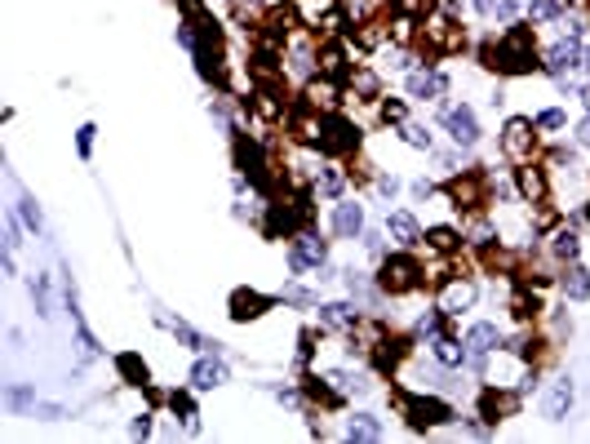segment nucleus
Returning a JSON list of instances; mask_svg holds the SVG:
<instances>
[{"instance_id": "f257e3e1", "label": "nucleus", "mask_w": 590, "mask_h": 444, "mask_svg": "<svg viewBox=\"0 0 590 444\" xmlns=\"http://www.w3.org/2000/svg\"><path fill=\"white\" fill-rule=\"evenodd\" d=\"M480 63L488 71H497V76H528V71H537L542 63H537V36H533V27L511 23L497 40H484Z\"/></svg>"}, {"instance_id": "f03ea898", "label": "nucleus", "mask_w": 590, "mask_h": 444, "mask_svg": "<svg viewBox=\"0 0 590 444\" xmlns=\"http://www.w3.org/2000/svg\"><path fill=\"white\" fill-rule=\"evenodd\" d=\"M378 294H391V298H404V294H417L426 284V267L417 263V253L400 249V253H386L382 267H378Z\"/></svg>"}, {"instance_id": "7ed1b4c3", "label": "nucleus", "mask_w": 590, "mask_h": 444, "mask_svg": "<svg viewBox=\"0 0 590 444\" xmlns=\"http://www.w3.org/2000/svg\"><path fill=\"white\" fill-rule=\"evenodd\" d=\"M444 196L453 201V209H466V213H480L493 196V173L488 170H462L444 182Z\"/></svg>"}, {"instance_id": "20e7f679", "label": "nucleus", "mask_w": 590, "mask_h": 444, "mask_svg": "<svg viewBox=\"0 0 590 444\" xmlns=\"http://www.w3.org/2000/svg\"><path fill=\"white\" fill-rule=\"evenodd\" d=\"M395 405L404 409L413 431H431V427H444L453 422V405L440 396H417V391H395Z\"/></svg>"}, {"instance_id": "39448f33", "label": "nucleus", "mask_w": 590, "mask_h": 444, "mask_svg": "<svg viewBox=\"0 0 590 444\" xmlns=\"http://www.w3.org/2000/svg\"><path fill=\"white\" fill-rule=\"evenodd\" d=\"M315 147L324 151V156H351V151H360V125L342 116V111H324L320 116V138H315Z\"/></svg>"}, {"instance_id": "423d86ee", "label": "nucleus", "mask_w": 590, "mask_h": 444, "mask_svg": "<svg viewBox=\"0 0 590 444\" xmlns=\"http://www.w3.org/2000/svg\"><path fill=\"white\" fill-rule=\"evenodd\" d=\"M236 134V165H240V173L249 178V187H258V191H276V178H271V165H267V156H262V142L258 138L240 134V129H231Z\"/></svg>"}, {"instance_id": "0eeeda50", "label": "nucleus", "mask_w": 590, "mask_h": 444, "mask_svg": "<svg viewBox=\"0 0 590 444\" xmlns=\"http://www.w3.org/2000/svg\"><path fill=\"white\" fill-rule=\"evenodd\" d=\"M324 263H329V240H320L315 232H298L293 244H289V272L307 275V272H320Z\"/></svg>"}, {"instance_id": "6e6552de", "label": "nucleus", "mask_w": 590, "mask_h": 444, "mask_svg": "<svg viewBox=\"0 0 590 444\" xmlns=\"http://www.w3.org/2000/svg\"><path fill=\"white\" fill-rule=\"evenodd\" d=\"M502 151L511 156V160H533V151H537V120H528V116H511L506 120V129H502Z\"/></svg>"}, {"instance_id": "1a4fd4ad", "label": "nucleus", "mask_w": 590, "mask_h": 444, "mask_svg": "<svg viewBox=\"0 0 590 444\" xmlns=\"http://www.w3.org/2000/svg\"><path fill=\"white\" fill-rule=\"evenodd\" d=\"M444 129H449V138L462 147V151H471L480 138H484V129H480V116H475V107H444Z\"/></svg>"}, {"instance_id": "9d476101", "label": "nucleus", "mask_w": 590, "mask_h": 444, "mask_svg": "<svg viewBox=\"0 0 590 444\" xmlns=\"http://www.w3.org/2000/svg\"><path fill=\"white\" fill-rule=\"evenodd\" d=\"M315 320H320V329L351 334V329L364 320V307H360V298H355V303H320V307H315Z\"/></svg>"}, {"instance_id": "9b49d317", "label": "nucleus", "mask_w": 590, "mask_h": 444, "mask_svg": "<svg viewBox=\"0 0 590 444\" xmlns=\"http://www.w3.org/2000/svg\"><path fill=\"white\" fill-rule=\"evenodd\" d=\"M542 67L551 71L555 80H564L568 71H582V67H586V49H582V40H568V36H564L555 49L546 54V63H542Z\"/></svg>"}, {"instance_id": "f8f14e48", "label": "nucleus", "mask_w": 590, "mask_h": 444, "mask_svg": "<svg viewBox=\"0 0 590 444\" xmlns=\"http://www.w3.org/2000/svg\"><path fill=\"white\" fill-rule=\"evenodd\" d=\"M258 27H267L262 45H276V49H280L289 36L298 32V9H293V5H276V9H267V14H262V23H258Z\"/></svg>"}, {"instance_id": "ddd939ff", "label": "nucleus", "mask_w": 590, "mask_h": 444, "mask_svg": "<svg viewBox=\"0 0 590 444\" xmlns=\"http://www.w3.org/2000/svg\"><path fill=\"white\" fill-rule=\"evenodd\" d=\"M271 307H276L271 294H258V289H236V294H231V320H236V325L262 320Z\"/></svg>"}, {"instance_id": "4468645a", "label": "nucleus", "mask_w": 590, "mask_h": 444, "mask_svg": "<svg viewBox=\"0 0 590 444\" xmlns=\"http://www.w3.org/2000/svg\"><path fill=\"white\" fill-rule=\"evenodd\" d=\"M227 377H231V369H227L222 351H205V356L191 365V387H196V391H213V387H222Z\"/></svg>"}, {"instance_id": "2eb2a0df", "label": "nucleus", "mask_w": 590, "mask_h": 444, "mask_svg": "<svg viewBox=\"0 0 590 444\" xmlns=\"http://www.w3.org/2000/svg\"><path fill=\"white\" fill-rule=\"evenodd\" d=\"M520 400H524L520 391H497V387H484V391H480V418H484L488 427H497L506 413L520 409Z\"/></svg>"}, {"instance_id": "dca6fc26", "label": "nucleus", "mask_w": 590, "mask_h": 444, "mask_svg": "<svg viewBox=\"0 0 590 444\" xmlns=\"http://www.w3.org/2000/svg\"><path fill=\"white\" fill-rule=\"evenodd\" d=\"M409 94H413L417 103H440V98L449 94V76H444V71H431V67L409 71Z\"/></svg>"}, {"instance_id": "f3484780", "label": "nucleus", "mask_w": 590, "mask_h": 444, "mask_svg": "<svg viewBox=\"0 0 590 444\" xmlns=\"http://www.w3.org/2000/svg\"><path fill=\"white\" fill-rule=\"evenodd\" d=\"M315 63H320V76H333V80H351V67H347V45L338 36H329L320 49H315Z\"/></svg>"}, {"instance_id": "a211bd4d", "label": "nucleus", "mask_w": 590, "mask_h": 444, "mask_svg": "<svg viewBox=\"0 0 590 444\" xmlns=\"http://www.w3.org/2000/svg\"><path fill=\"white\" fill-rule=\"evenodd\" d=\"M515 191H520L524 201L542 205V201L551 196V182H546V170H542V165H533V160H524L520 170H515Z\"/></svg>"}, {"instance_id": "6ab92c4d", "label": "nucleus", "mask_w": 590, "mask_h": 444, "mask_svg": "<svg viewBox=\"0 0 590 444\" xmlns=\"http://www.w3.org/2000/svg\"><path fill=\"white\" fill-rule=\"evenodd\" d=\"M573 400H577L573 377H555V382L546 387V422H564L568 409H573Z\"/></svg>"}, {"instance_id": "aec40b11", "label": "nucleus", "mask_w": 590, "mask_h": 444, "mask_svg": "<svg viewBox=\"0 0 590 444\" xmlns=\"http://www.w3.org/2000/svg\"><path fill=\"white\" fill-rule=\"evenodd\" d=\"M302 396H307V400H315L320 409H342V396H347V391H342L338 382L329 387V374H324V377L307 374V377H302Z\"/></svg>"}, {"instance_id": "412c9836", "label": "nucleus", "mask_w": 590, "mask_h": 444, "mask_svg": "<svg viewBox=\"0 0 590 444\" xmlns=\"http://www.w3.org/2000/svg\"><path fill=\"white\" fill-rule=\"evenodd\" d=\"M333 232H338L342 240L364 236V205H355V201H342V205L333 209Z\"/></svg>"}, {"instance_id": "4be33fe9", "label": "nucleus", "mask_w": 590, "mask_h": 444, "mask_svg": "<svg viewBox=\"0 0 590 444\" xmlns=\"http://www.w3.org/2000/svg\"><path fill=\"white\" fill-rule=\"evenodd\" d=\"M559 294H564L568 303H586L590 298V267L568 263V272H564V280H559Z\"/></svg>"}, {"instance_id": "5701e85b", "label": "nucleus", "mask_w": 590, "mask_h": 444, "mask_svg": "<svg viewBox=\"0 0 590 444\" xmlns=\"http://www.w3.org/2000/svg\"><path fill=\"white\" fill-rule=\"evenodd\" d=\"M116 374L125 387H147L151 382V369H147V360H142L138 351H120L116 356Z\"/></svg>"}, {"instance_id": "b1692460", "label": "nucleus", "mask_w": 590, "mask_h": 444, "mask_svg": "<svg viewBox=\"0 0 590 444\" xmlns=\"http://www.w3.org/2000/svg\"><path fill=\"white\" fill-rule=\"evenodd\" d=\"M386 232L400 240L404 249H413L417 240H422V227H417V218L409 209H395V213H386Z\"/></svg>"}, {"instance_id": "393cba45", "label": "nucleus", "mask_w": 590, "mask_h": 444, "mask_svg": "<svg viewBox=\"0 0 590 444\" xmlns=\"http://www.w3.org/2000/svg\"><path fill=\"white\" fill-rule=\"evenodd\" d=\"M431 356L444 365V369H462L466 360H471V351L462 346L457 338H449V334H440V338H431Z\"/></svg>"}, {"instance_id": "a878e982", "label": "nucleus", "mask_w": 590, "mask_h": 444, "mask_svg": "<svg viewBox=\"0 0 590 444\" xmlns=\"http://www.w3.org/2000/svg\"><path fill=\"white\" fill-rule=\"evenodd\" d=\"M502 342H506V338H502V329H497L493 320H480V325H471V329H466V346H471V351H480V356L497 351Z\"/></svg>"}, {"instance_id": "bb28decb", "label": "nucleus", "mask_w": 590, "mask_h": 444, "mask_svg": "<svg viewBox=\"0 0 590 444\" xmlns=\"http://www.w3.org/2000/svg\"><path fill=\"white\" fill-rule=\"evenodd\" d=\"M551 253H555L559 263H577L582 258V236L573 227H559L555 236H551Z\"/></svg>"}, {"instance_id": "cd10ccee", "label": "nucleus", "mask_w": 590, "mask_h": 444, "mask_svg": "<svg viewBox=\"0 0 590 444\" xmlns=\"http://www.w3.org/2000/svg\"><path fill=\"white\" fill-rule=\"evenodd\" d=\"M382 422L373 418V413H355L347 422V440H382Z\"/></svg>"}, {"instance_id": "c85d7f7f", "label": "nucleus", "mask_w": 590, "mask_h": 444, "mask_svg": "<svg viewBox=\"0 0 590 444\" xmlns=\"http://www.w3.org/2000/svg\"><path fill=\"white\" fill-rule=\"evenodd\" d=\"M426 249H435V253H457V249H462V232H457V227H426Z\"/></svg>"}, {"instance_id": "c756f323", "label": "nucleus", "mask_w": 590, "mask_h": 444, "mask_svg": "<svg viewBox=\"0 0 590 444\" xmlns=\"http://www.w3.org/2000/svg\"><path fill=\"white\" fill-rule=\"evenodd\" d=\"M169 409L191 427V431H200V409H196V400H191V391H169Z\"/></svg>"}, {"instance_id": "7c9ffc66", "label": "nucleus", "mask_w": 590, "mask_h": 444, "mask_svg": "<svg viewBox=\"0 0 590 444\" xmlns=\"http://www.w3.org/2000/svg\"><path fill=\"white\" fill-rule=\"evenodd\" d=\"M14 187H18V182H14ZM18 218L27 222V232H32V236H40V232H45V213H40V205H36L23 187H18Z\"/></svg>"}, {"instance_id": "2f4dec72", "label": "nucleus", "mask_w": 590, "mask_h": 444, "mask_svg": "<svg viewBox=\"0 0 590 444\" xmlns=\"http://www.w3.org/2000/svg\"><path fill=\"white\" fill-rule=\"evenodd\" d=\"M475 298H480V294H475V284H457V280H453L449 294H444V311H449V315H457V311L471 307Z\"/></svg>"}, {"instance_id": "473e14b6", "label": "nucleus", "mask_w": 590, "mask_h": 444, "mask_svg": "<svg viewBox=\"0 0 590 444\" xmlns=\"http://www.w3.org/2000/svg\"><path fill=\"white\" fill-rule=\"evenodd\" d=\"M329 382H338L347 396H369V377L355 369H329Z\"/></svg>"}, {"instance_id": "72a5a7b5", "label": "nucleus", "mask_w": 590, "mask_h": 444, "mask_svg": "<svg viewBox=\"0 0 590 444\" xmlns=\"http://www.w3.org/2000/svg\"><path fill=\"white\" fill-rule=\"evenodd\" d=\"M342 187H347V182H342V173H338V170H329V165H324V170L315 173V196L342 201Z\"/></svg>"}, {"instance_id": "f704fd0d", "label": "nucleus", "mask_w": 590, "mask_h": 444, "mask_svg": "<svg viewBox=\"0 0 590 444\" xmlns=\"http://www.w3.org/2000/svg\"><path fill=\"white\" fill-rule=\"evenodd\" d=\"M351 85H355V94H364L360 103H382V85L373 71H351Z\"/></svg>"}, {"instance_id": "c9c22d12", "label": "nucleus", "mask_w": 590, "mask_h": 444, "mask_svg": "<svg viewBox=\"0 0 590 444\" xmlns=\"http://www.w3.org/2000/svg\"><path fill=\"white\" fill-rule=\"evenodd\" d=\"M5 405L14 413H27L36 409V391L27 387V382H9V391H5Z\"/></svg>"}, {"instance_id": "e433bc0d", "label": "nucleus", "mask_w": 590, "mask_h": 444, "mask_svg": "<svg viewBox=\"0 0 590 444\" xmlns=\"http://www.w3.org/2000/svg\"><path fill=\"white\" fill-rule=\"evenodd\" d=\"M32 303H36V311L49 320L54 315V294H49V275L45 272H36V280H32Z\"/></svg>"}, {"instance_id": "4c0bfd02", "label": "nucleus", "mask_w": 590, "mask_h": 444, "mask_svg": "<svg viewBox=\"0 0 590 444\" xmlns=\"http://www.w3.org/2000/svg\"><path fill=\"white\" fill-rule=\"evenodd\" d=\"M347 36L355 40V45H360V49H378V45L386 40V32L378 27V23H360V27H351Z\"/></svg>"}, {"instance_id": "58836bf2", "label": "nucleus", "mask_w": 590, "mask_h": 444, "mask_svg": "<svg viewBox=\"0 0 590 444\" xmlns=\"http://www.w3.org/2000/svg\"><path fill=\"white\" fill-rule=\"evenodd\" d=\"M444 315H449L444 307H440V311H426V315H417V334H422V338H440V334H444V325H449Z\"/></svg>"}, {"instance_id": "ea45409f", "label": "nucleus", "mask_w": 590, "mask_h": 444, "mask_svg": "<svg viewBox=\"0 0 590 444\" xmlns=\"http://www.w3.org/2000/svg\"><path fill=\"white\" fill-rule=\"evenodd\" d=\"M378 111H382L386 125H404V120H409V107H404V98H382V103H378Z\"/></svg>"}, {"instance_id": "a19ab883", "label": "nucleus", "mask_w": 590, "mask_h": 444, "mask_svg": "<svg viewBox=\"0 0 590 444\" xmlns=\"http://www.w3.org/2000/svg\"><path fill=\"white\" fill-rule=\"evenodd\" d=\"M400 138L409 142V147H417V151H431V134H426V125H400Z\"/></svg>"}, {"instance_id": "79ce46f5", "label": "nucleus", "mask_w": 590, "mask_h": 444, "mask_svg": "<svg viewBox=\"0 0 590 444\" xmlns=\"http://www.w3.org/2000/svg\"><path fill=\"white\" fill-rule=\"evenodd\" d=\"M564 5L568 0H528V14L533 18H564Z\"/></svg>"}, {"instance_id": "37998d69", "label": "nucleus", "mask_w": 590, "mask_h": 444, "mask_svg": "<svg viewBox=\"0 0 590 444\" xmlns=\"http://www.w3.org/2000/svg\"><path fill=\"white\" fill-rule=\"evenodd\" d=\"M533 120H537V129H564V111H559V107H551V111H537Z\"/></svg>"}, {"instance_id": "c03bdc74", "label": "nucleus", "mask_w": 590, "mask_h": 444, "mask_svg": "<svg viewBox=\"0 0 590 444\" xmlns=\"http://www.w3.org/2000/svg\"><path fill=\"white\" fill-rule=\"evenodd\" d=\"M311 356H315V334L311 329H302V334H298V360L311 365Z\"/></svg>"}, {"instance_id": "a18cd8bd", "label": "nucleus", "mask_w": 590, "mask_h": 444, "mask_svg": "<svg viewBox=\"0 0 590 444\" xmlns=\"http://www.w3.org/2000/svg\"><path fill=\"white\" fill-rule=\"evenodd\" d=\"M36 418H40V422H63V418H67V409H63V405H40V400H36Z\"/></svg>"}, {"instance_id": "49530a36", "label": "nucleus", "mask_w": 590, "mask_h": 444, "mask_svg": "<svg viewBox=\"0 0 590 444\" xmlns=\"http://www.w3.org/2000/svg\"><path fill=\"white\" fill-rule=\"evenodd\" d=\"M94 134H98L94 125H80V134H76V147H80V156H85V160L94 156Z\"/></svg>"}, {"instance_id": "de8ad7c7", "label": "nucleus", "mask_w": 590, "mask_h": 444, "mask_svg": "<svg viewBox=\"0 0 590 444\" xmlns=\"http://www.w3.org/2000/svg\"><path fill=\"white\" fill-rule=\"evenodd\" d=\"M378 196L395 201V196H400V178H391V173H378Z\"/></svg>"}, {"instance_id": "09e8293b", "label": "nucleus", "mask_w": 590, "mask_h": 444, "mask_svg": "<svg viewBox=\"0 0 590 444\" xmlns=\"http://www.w3.org/2000/svg\"><path fill=\"white\" fill-rule=\"evenodd\" d=\"M515 14H520V5H511V0H497V9H493L497 23H515Z\"/></svg>"}, {"instance_id": "8fccbe9b", "label": "nucleus", "mask_w": 590, "mask_h": 444, "mask_svg": "<svg viewBox=\"0 0 590 444\" xmlns=\"http://www.w3.org/2000/svg\"><path fill=\"white\" fill-rule=\"evenodd\" d=\"M284 303H293V307H311L315 298L307 294V289H298V284H293V289H284Z\"/></svg>"}, {"instance_id": "3c124183", "label": "nucleus", "mask_w": 590, "mask_h": 444, "mask_svg": "<svg viewBox=\"0 0 590 444\" xmlns=\"http://www.w3.org/2000/svg\"><path fill=\"white\" fill-rule=\"evenodd\" d=\"M564 36L568 40H586V23L582 18H564Z\"/></svg>"}, {"instance_id": "603ef678", "label": "nucleus", "mask_w": 590, "mask_h": 444, "mask_svg": "<svg viewBox=\"0 0 590 444\" xmlns=\"http://www.w3.org/2000/svg\"><path fill=\"white\" fill-rule=\"evenodd\" d=\"M129 436H151V413H138V418H134V422H129Z\"/></svg>"}, {"instance_id": "864d4df0", "label": "nucleus", "mask_w": 590, "mask_h": 444, "mask_svg": "<svg viewBox=\"0 0 590 444\" xmlns=\"http://www.w3.org/2000/svg\"><path fill=\"white\" fill-rule=\"evenodd\" d=\"M364 249H369V253H373V258H382V232H364Z\"/></svg>"}, {"instance_id": "5fc2aeb1", "label": "nucleus", "mask_w": 590, "mask_h": 444, "mask_svg": "<svg viewBox=\"0 0 590 444\" xmlns=\"http://www.w3.org/2000/svg\"><path fill=\"white\" fill-rule=\"evenodd\" d=\"M413 196H417V201H426V196H435V187H431L426 178H417V182H413Z\"/></svg>"}, {"instance_id": "6e6d98bb", "label": "nucleus", "mask_w": 590, "mask_h": 444, "mask_svg": "<svg viewBox=\"0 0 590 444\" xmlns=\"http://www.w3.org/2000/svg\"><path fill=\"white\" fill-rule=\"evenodd\" d=\"M577 147H590V116L577 125Z\"/></svg>"}, {"instance_id": "4d7b16f0", "label": "nucleus", "mask_w": 590, "mask_h": 444, "mask_svg": "<svg viewBox=\"0 0 590 444\" xmlns=\"http://www.w3.org/2000/svg\"><path fill=\"white\" fill-rule=\"evenodd\" d=\"M582 71H586V76H590V49H586V67H582Z\"/></svg>"}, {"instance_id": "13d9d810", "label": "nucleus", "mask_w": 590, "mask_h": 444, "mask_svg": "<svg viewBox=\"0 0 590 444\" xmlns=\"http://www.w3.org/2000/svg\"><path fill=\"white\" fill-rule=\"evenodd\" d=\"M582 218H586V222H590V205H586V209H582Z\"/></svg>"}]
</instances>
